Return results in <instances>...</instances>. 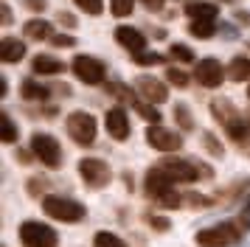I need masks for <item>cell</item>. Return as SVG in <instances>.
<instances>
[{
    "instance_id": "cell-9",
    "label": "cell",
    "mask_w": 250,
    "mask_h": 247,
    "mask_svg": "<svg viewBox=\"0 0 250 247\" xmlns=\"http://www.w3.org/2000/svg\"><path fill=\"white\" fill-rule=\"evenodd\" d=\"M79 174L84 180V185L93 191L104 188L107 183H110V166L99 160V157H82L79 160Z\"/></svg>"
},
{
    "instance_id": "cell-12",
    "label": "cell",
    "mask_w": 250,
    "mask_h": 247,
    "mask_svg": "<svg viewBox=\"0 0 250 247\" xmlns=\"http://www.w3.org/2000/svg\"><path fill=\"white\" fill-rule=\"evenodd\" d=\"M146 144L152 149H158V152H177L183 146V138L177 132H171V129H163L158 124H152L146 129Z\"/></svg>"
},
{
    "instance_id": "cell-18",
    "label": "cell",
    "mask_w": 250,
    "mask_h": 247,
    "mask_svg": "<svg viewBox=\"0 0 250 247\" xmlns=\"http://www.w3.org/2000/svg\"><path fill=\"white\" fill-rule=\"evenodd\" d=\"M23 34H25V40H37V42H42V40H51V37H54V28H51V22L48 20L37 17V20H28L23 25Z\"/></svg>"
},
{
    "instance_id": "cell-23",
    "label": "cell",
    "mask_w": 250,
    "mask_h": 247,
    "mask_svg": "<svg viewBox=\"0 0 250 247\" xmlns=\"http://www.w3.org/2000/svg\"><path fill=\"white\" fill-rule=\"evenodd\" d=\"M132 110H135L144 121H149V124H158L160 121V112L152 107V101H138L135 99V101H132Z\"/></svg>"
},
{
    "instance_id": "cell-8",
    "label": "cell",
    "mask_w": 250,
    "mask_h": 247,
    "mask_svg": "<svg viewBox=\"0 0 250 247\" xmlns=\"http://www.w3.org/2000/svg\"><path fill=\"white\" fill-rule=\"evenodd\" d=\"M20 242H23L25 247H57L59 245V236H57L54 227L28 219V222L20 225Z\"/></svg>"
},
{
    "instance_id": "cell-4",
    "label": "cell",
    "mask_w": 250,
    "mask_h": 247,
    "mask_svg": "<svg viewBox=\"0 0 250 247\" xmlns=\"http://www.w3.org/2000/svg\"><path fill=\"white\" fill-rule=\"evenodd\" d=\"M158 168L171 180V183H194L197 177H211V168L200 166L194 160H183V157H163Z\"/></svg>"
},
{
    "instance_id": "cell-13",
    "label": "cell",
    "mask_w": 250,
    "mask_h": 247,
    "mask_svg": "<svg viewBox=\"0 0 250 247\" xmlns=\"http://www.w3.org/2000/svg\"><path fill=\"white\" fill-rule=\"evenodd\" d=\"M135 90L144 96V101H152V104H163V101L169 99V87L163 82H158L155 76H138Z\"/></svg>"
},
{
    "instance_id": "cell-35",
    "label": "cell",
    "mask_w": 250,
    "mask_h": 247,
    "mask_svg": "<svg viewBox=\"0 0 250 247\" xmlns=\"http://www.w3.org/2000/svg\"><path fill=\"white\" fill-rule=\"evenodd\" d=\"M48 185H51L48 180H42V177H31V180H28V194H34V197H40V194H42V191H45Z\"/></svg>"
},
{
    "instance_id": "cell-31",
    "label": "cell",
    "mask_w": 250,
    "mask_h": 247,
    "mask_svg": "<svg viewBox=\"0 0 250 247\" xmlns=\"http://www.w3.org/2000/svg\"><path fill=\"white\" fill-rule=\"evenodd\" d=\"M132 59H135V65H141V67L160 65V62H163V56H160V54H149V51H141V54H132Z\"/></svg>"
},
{
    "instance_id": "cell-17",
    "label": "cell",
    "mask_w": 250,
    "mask_h": 247,
    "mask_svg": "<svg viewBox=\"0 0 250 247\" xmlns=\"http://www.w3.org/2000/svg\"><path fill=\"white\" fill-rule=\"evenodd\" d=\"M31 70H34L37 76H57V73H62V70H65V62H59L57 56L40 54V56H34Z\"/></svg>"
},
{
    "instance_id": "cell-1",
    "label": "cell",
    "mask_w": 250,
    "mask_h": 247,
    "mask_svg": "<svg viewBox=\"0 0 250 247\" xmlns=\"http://www.w3.org/2000/svg\"><path fill=\"white\" fill-rule=\"evenodd\" d=\"M245 230H248V219L211 225V227H205V230H197V233H194V242H197V247H230L242 239Z\"/></svg>"
},
{
    "instance_id": "cell-21",
    "label": "cell",
    "mask_w": 250,
    "mask_h": 247,
    "mask_svg": "<svg viewBox=\"0 0 250 247\" xmlns=\"http://www.w3.org/2000/svg\"><path fill=\"white\" fill-rule=\"evenodd\" d=\"M20 93H23V99L28 101H45L48 99V87L45 84H37V82H23V87H20Z\"/></svg>"
},
{
    "instance_id": "cell-14",
    "label": "cell",
    "mask_w": 250,
    "mask_h": 247,
    "mask_svg": "<svg viewBox=\"0 0 250 247\" xmlns=\"http://www.w3.org/2000/svg\"><path fill=\"white\" fill-rule=\"evenodd\" d=\"M104 126H107V135L115 138V141H126L129 138V118H126L124 107H113L104 115Z\"/></svg>"
},
{
    "instance_id": "cell-36",
    "label": "cell",
    "mask_w": 250,
    "mask_h": 247,
    "mask_svg": "<svg viewBox=\"0 0 250 247\" xmlns=\"http://www.w3.org/2000/svg\"><path fill=\"white\" fill-rule=\"evenodd\" d=\"M146 222L152 225L155 230H160V233H166V230L171 227V222H169V219H163V216H155V213H149V216H146Z\"/></svg>"
},
{
    "instance_id": "cell-19",
    "label": "cell",
    "mask_w": 250,
    "mask_h": 247,
    "mask_svg": "<svg viewBox=\"0 0 250 247\" xmlns=\"http://www.w3.org/2000/svg\"><path fill=\"white\" fill-rule=\"evenodd\" d=\"M186 17H191V20H216L219 9L214 3H188L186 6Z\"/></svg>"
},
{
    "instance_id": "cell-25",
    "label": "cell",
    "mask_w": 250,
    "mask_h": 247,
    "mask_svg": "<svg viewBox=\"0 0 250 247\" xmlns=\"http://www.w3.org/2000/svg\"><path fill=\"white\" fill-rule=\"evenodd\" d=\"M211 197H205V194H197V191H188V194H183V205H188V208H211Z\"/></svg>"
},
{
    "instance_id": "cell-2",
    "label": "cell",
    "mask_w": 250,
    "mask_h": 247,
    "mask_svg": "<svg viewBox=\"0 0 250 247\" xmlns=\"http://www.w3.org/2000/svg\"><path fill=\"white\" fill-rule=\"evenodd\" d=\"M144 183H146L149 200H155V205H160V208H180V205H183V194H177L174 183H171V180L166 177L158 166L149 168Z\"/></svg>"
},
{
    "instance_id": "cell-26",
    "label": "cell",
    "mask_w": 250,
    "mask_h": 247,
    "mask_svg": "<svg viewBox=\"0 0 250 247\" xmlns=\"http://www.w3.org/2000/svg\"><path fill=\"white\" fill-rule=\"evenodd\" d=\"M174 121L180 124V129H186V132L194 129V118H191V112H188L186 104H177V107H174Z\"/></svg>"
},
{
    "instance_id": "cell-29",
    "label": "cell",
    "mask_w": 250,
    "mask_h": 247,
    "mask_svg": "<svg viewBox=\"0 0 250 247\" xmlns=\"http://www.w3.org/2000/svg\"><path fill=\"white\" fill-rule=\"evenodd\" d=\"M110 9L115 17H129L135 9V0H110Z\"/></svg>"
},
{
    "instance_id": "cell-32",
    "label": "cell",
    "mask_w": 250,
    "mask_h": 247,
    "mask_svg": "<svg viewBox=\"0 0 250 247\" xmlns=\"http://www.w3.org/2000/svg\"><path fill=\"white\" fill-rule=\"evenodd\" d=\"M203 144H205V149H208L214 157H222V152H225V149H222V144L214 138V132H203Z\"/></svg>"
},
{
    "instance_id": "cell-3",
    "label": "cell",
    "mask_w": 250,
    "mask_h": 247,
    "mask_svg": "<svg viewBox=\"0 0 250 247\" xmlns=\"http://www.w3.org/2000/svg\"><path fill=\"white\" fill-rule=\"evenodd\" d=\"M211 112H214V118L222 126H225V132L236 141V144H245V138L250 135V129H248V121L242 118L236 112V107L230 104V101H225V99H216V101H211Z\"/></svg>"
},
{
    "instance_id": "cell-15",
    "label": "cell",
    "mask_w": 250,
    "mask_h": 247,
    "mask_svg": "<svg viewBox=\"0 0 250 247\" xmlns=\"http://www.w3.org/2000/svg\"><path fill=\"white\" fill-rule=\"evenodd\" d=\"M115 40H118V45L126 48L129 54L146 51V37L138 31V28H132V25H118V28H115Z\"/></svg>"
},
{
    "instance_id": "cell-16",
    "label": "cell",
    "mask_w": 250,
    "mask_h": 247,
    "mask_svg": "<svg viewBox=\"0 0 250 247\" xmlns=\"http://www.w3.org/2000/svg\"><path fill=\"white\" fill-rule=\"evenodd\" d=\"M23 56H25V42H23V40L3 37V42H0V59H3L6 65H14V62H20Z\"/></svg>"
},
{
    "instance_id": "cell-7",
    "label": "cell",
    "mask_w": 250,
    "mask_h": 247,
    "mask_svg": "<svg viewBox=\"0 0 250 247\" xmlns=\"http://www.w3.org/2000/svg\"><path fill=\"white\" fill-rule=\"evenodd\" d=\"M65 126H68V135L73 138V144H79V146H90L96 141V132H99L96 118H93L90 112H82V110L70 112Z\"/></svg>"
},
{
    "instance_id": "cell-5",
    "label": "cell",
    "mask_w": 250,
    "mask_h": 247,
    "mask_svg": "<svg viewBox=\"0 0 250 247\" xmlns=\"http://www.w3.org/2000/svg\"><path fill=\"white\" fill-rule=\"evenodd\" d=\"M42 211L57 219V222H82L84 219V205L70 197H57V194H48L42 197Z\"/></svg>"
},
{
    "instance_id": "cell-6",
    "label": "cell",
    "mask_w": 250,
    "mask_h": 247,
    "mask_svg": "<svg viewBox=\"0 0 250 247\" xmlns=\"http://www.w3.org/2000/svg\"><path fill=\"white\" fill-rule=\"evenodd\" d=\"M31 152L34 157L48 168H59L62 166V146L54 135L48 132H34L31 135Z\"/></svg>"
},
{
    "instance_id": "cell-11",
    "label": "cell",
    "mask_w": 250,
    "mask_h": 247,
    "mask_svg": "<svg viewBox=\"0 0 250 247\" xmlns=\"http://www.w3.org/2000/svg\"><path fill=\"white\" fill-rule=\"evenodd\" d=\"M194 79L203 84V87L214 90L222 84V79H225V70H222V65L216 62L214 56H205V59H200L197 62V67H194Z\"/></svg>"
},
{
    "instance_id": "cell-27",
    "label": "cell",
    "mask_w": 250,
    "mask_h": 247,
    "mask_svg": "<svg viewBox=\"0 0 250 247\" xmlns=\"http://www.w3.org/2000/svg\"><path fill=\"white\" fill-rule=\"evenodd\" d=\"M169 56L177 59V62H194V51L188 48V45H180V42H174L169 48Z\"/></svg>"
},
{
    "instance_id": "cell-38",
    "label": "cell",
    "mask_w": 250,
    "mask_h": 247,
    "mask_svg": "<svg viewBox=\"0 0 250 247\" xmlns=\"http://www.w3.org/2000/svg\"><path fill=\"white\" fill-rule=\"evenodd\" d=\"M0 14H3V17H0V22H3V25H12V9H9L6 3H3V9H0Z\"/></svg>"
},
{
    "instance_id": "cell-28",
    "label": "cell",
    "mask_w": 250,
    "mask_h": 247,
    "mask_svg": "<svg viewBox=\"0 0 250 247\" xmlns=\"http://www.w3.org/2000/svg\"><path fill=\"white\" fill-rule=\"evenodd\" d=\"M0 124H3V144H14L17 141V126H14V121L3 112L0 115Z\"/></svg>"
},
{
    "instance_id": "cell-22",
    "label": "cell",
    "mask_w": 250,
    "mask_h": 247,
    "mask_svg": "<svg viewBox=\"0 0 250 247\" xmlns=\"http://www.w3.org/2000/svg\"><path fill=\"white\" fill-rule=\"evenodd\" d=\"M188 31H191V37L208 40V37H214V34H216V20H191Z\"/></svg>"
},
{
    "instance_id": "cell-41",
    "label": "cell",
    "mask_w": 250,
    "mask_h": 247,
    "mask_svg": "<svg viewBox=\"0 0 250 247\" xmlns=\"http://www.w3.org/2000/svg\"><path fill=\"white\" fill-rule=\"evenodd\" d=\"M17 160H20V163H31V155H28V152H17Z\"/></svg>"
},
{
    "instance_id": "cell-20",
    "label": "cell",
    "mask_w": 250,
    "mask_h": 247,
    "mask_svg": "<svg viewBox=\"0 0 250 247\" xmlns=\"http://www.w3.org/2000/svg\"><path fill=\"white\" fill-rule=\"evenodd\" d=\"M228 76L233 79V82H248L250 84V59L248 56H236L230 67H228Z\"/></svg>"
},
{
    "instance_id": "cell-30",
    "label": "cell",
    "mask_w": 250,
    "mask_h": 247,
    "mask_svg": "<svg viewBox=\"0 0 250 247\" xmlns=\"http://www.w3.org/2000/svg\"><path fill=\"white\" fill-rule=\"evenodd\" d=\"M166 79H169V84H174V87H188V73L180 70V67H169L166 70Z\"/></svg>"
},
{
    "instance_id": "cell-37",
    "label": "cell",
    "mask_w": 250,
    "mask_h": 247,
    "mask_svg": "<svg viewBox=\"0 0 250 247\" xmlns=\"http://www.w3.org/2000/svg\"><path fill=\"white\" fill-rule=\"evenodd\" d=\"M141 3H144L149 11H160L163 6H166V0H141Z\"/></svg>"
},
{
    "instance_id": "cell-40",
    "label": "cell",
    "mask_w": 250,
    "mask_h": 247,
    "mask_svg": "<svg viewBox=\"0 0 250 247\" xmlns=\"http://www.w3.org/2000/svg\"><path fill=\"white\" fill-rule=\"evenodd\" d=\"M57 17H59V22H65V25H73V22H76V20H73V17L68 14V11H59Z\"/></svg>"
},
{
    "instance_id": "cell-42",
    "label": "cell",
    "mask_w": 250,
    "mask_h": 247,
    "mask_svg": "<svg viewBox=\"0 0 250 247\" xmlns=\"http://www.w3.org/2000/svg\"><path fill=\"white\" fill-rule=\"evenodd\" d=\"M248 129H250V118H248Z\"/></svg>"
},
{
    "instance_id": "cell-39",
    "label": "cell",
    "mask_w": 250,
    "mask_h": 247,
    "mask_svg": "<svg viewBox=\"0 0 250 247\" xmlns=\"http://www.w3.org/2000/svg\"><path fill=\"white\" fill-rule=\"evenodd\" d=\"M23 3H25L31 11H42V9H45V0H23Z\"/></svg>"
},
{
    "instance_id": "cell-34",
    "label": "cell",
    "mask_w": 250,
    "mask_h": 247,
    "mask_svg": "<svg viewBox=\"0 0 250 247\" xmlns=\"http://www.w3.org/2000/svg\"><path fill=\"white\" fill-rule=\"evenodd\" d=\"M48 42L57 45V48H73V45H76V40H73L70 34H54V37H51Z\"/></svg>"
},
{
    "instance_id": "cell-10",
    "label": "cell",
    "mask_w": 250,
    "mask_h": 247,
    "mask_svg": "<svg viewBox=\"0 0 250 247\" xmlns=\"http://www.w3.org/2000/svg\"><path fill=\"white\" fill-rule=\"evenodd\" d=\"M73 73H76V79L84 82V84H102L104 79H107V67H104V62H99L96 56L79 54L73 59Z\"/></svg>"
},
{
    "instance_id": "cell-33",
    "label": "cell",
    "mask_w": 250,
    "mask_h": 247,
    "mask_svg": "<svg viewBox=\"0 0 250 247\" xmlns=\"http://www.w3.org/2000/svg\"><path fill=\"white\" fill-rule=\"evenodd\" d=\"M73 3L87 14H102L104 11V0H73Z\"/></svg>"
},
{
    "instance_id": "cell-43",
    "label": "cell",
    "mask_w": 250,
    "mask_h": 247,
    "mask_svg": "<svg viewBox=\"0 0 250 247\" xmlns=\"http://www.w3.org/2000/svg\"><path fill=\"white\" fill-rule=\"evenodd\" d=\"M248 96H250V90H248Z\"/></svg>"
},
{
    "instance_id": "cell-24",
    "label": "cell",
    "mask_w": 250,
    "mask_h": 247,
    "mask_svg": "<svg viewBox=\"0 0 250 247\" xmlns=\"http://www.w3.org/2000/svg\"><path fill=\"white\" fill-rule=\"evenodd\" d=\"M93 247H126V242L118 239L115 233H110V230H102V233H96V239H93Z\"/></svg>"
}]
</instances>
